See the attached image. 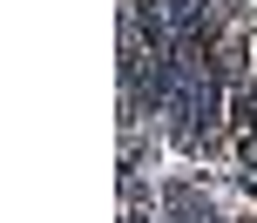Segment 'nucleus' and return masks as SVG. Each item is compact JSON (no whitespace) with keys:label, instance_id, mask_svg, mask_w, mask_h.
<instances>
[]
</instances>
